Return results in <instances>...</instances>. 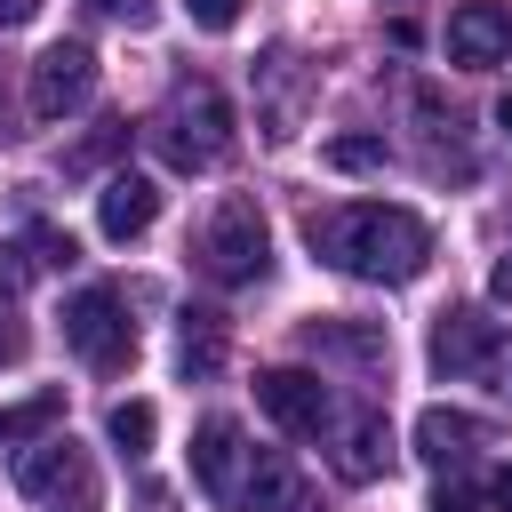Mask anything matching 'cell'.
Masks as SVG:
<instances>
[{
	"instance_id": "1",
	"label": "cell",
	"mask_w": 512,
	"mask_h": 512,
	"mask_svg": "<svg viewBox=\"0 0 512 512\" xmlns=\"http://www.w3.org/2000/svg\"><path fill=\"white\" fill-rule=\"evenodd\" d=\"M304 240H312L320 264H336L352 280H376V288H400L432 264V224L416 208H392V200L320 208V216H304Z\"/></svg>"
},
{
	"instance_id": "2",
	"label": "cell",
	"mask_w": 512,
	"mask_h": 512,
	"mask_svg": "<svg viewBox=\"0 0 512 512\" xmlns=\"http://www.w3.org/2000/svg\"><path fill=\"white\" fill-rule=\"evenodd\" d=\"M144 136H152V152H160L168 168L200 176V168H216V160L232 152V104H224L216 80H176L168 104L144 120Z\"/></svg>"
},
{
	"instance_id": "3",
	"label": "cell",
	"mask_w": 512,
	"mask_h": 512,
	"mask_svg": "<svg viewBox=\"0 0 512 512\" xmlns=\"http://www.w3.org/2000/svg\"><path fill=\"white\" fill-rule=\"evenodd\" d=\"M200 272H208L216 288H256V280L272 272L256 200H224V208L208 216V232H200Z\"/></svg>"
},
{
	"instance_id": "4",
	"label": "cell",
	"mask_w": 512,
	"mask_h": 512,
	"mask_svg": "<svg viewBox=\"0 0 512 512\" xmlns=\"http://www.w3.org/2000/svg\"><path fill=\"white\" fill-rule=\"evenodd\" d=\"M16 488L32 504H56V512H96L104 504V480H96L88 448H72V440H32L16 456Z\"/></svg>"
},
{
	"instance_id": "5",
	"label": "cell",
	"mask_w": 512,
	"mask_h": 512,
	"mask_svg": "<svg viewBox=\"0 0 512 512\" xmlns=\"http://www.w3.org/2000/svg\"><path fill=\"white\" fill-rule=\"evenodd\" d=\"M64 344L88 360V368H104V376H120L128 360H136V328H128V304H120V288H80L72 304H64Z\"/></svg>"
},
{
	"instance_id": "6",
	"label": "cell",
	"mask_w": 512,
	"mask_h": 512,
	"mask_svg": "<svg viewBox=\"0 0 512 512\" xmlns=\"http://www.w3.org/2000/svg\"><path fill=\"white\" fill-rule=\"evenodd\" d=\"M256 408H264L288 440H320V432L336 424V400H328V384H320L312 368H264V376H256Z\"/></svg>"
},
{
	"instance_id": "7",
	"label": "cell",
	"mask_w": 512,
	"mask_h": 512,
	"mask_svg": "<svg viewBox=\"0 0 512 512\" xmlns=\"http://www.w3.org/2000/svg\"><path fill=\"white\" fill-rule=\"evenodd\" d=\"M248 464H256V448L240 440V424H232V416H208V424L192 432V480H200V496H208V504L240 512V496H248Z\"/></svg>"
},
{
	"instance_id": "8",
	"label": "cell",
	"mask_w": 512,
	"mask_h": 512,
	"mask_svg": "<svg viewBox=\"0 0 512 512\" xmlns=\"http://www.w3.org/2000/svg\"><path fill=\"white\" fill-rule=\"evenodd\" d=\"M496 320L480 312V304H456V312H440L432 320V368L440 376H488L496 368Z\"/></svg>"
},
{
	"instance_id": "9",
	"label": "cell",
	"mask_w": 512,
	"mask_h": 512,
	"mask_svg": "<svg viewBox=\"0 0 512 512\" xmlns=\"http://www.w3.org/2000/svg\"><path fill=\"white\" fill-rule=\"evenodd\" d=\"M96 96V56L80 48V40H56L40 64H32V112L40 120H64V112H80Z\"/></svg>"
},
{
	"instance_id": "10",
	"label": "cell",
	"mask_w": 512,
	"mask_h": 512,
	"mask_svg": "<svg viewBox=\"0 0 512 512\" xmlns=\"http://www.w3.org/2000/svg\"><path fill=\"white\" fill-rule=\"evenodd\" d=\"M504 48H512V8L464 0V8L448 16V56H456V64H504Z\"/></svg>"
},
{
	"instance_id": "11",
	"label": "cell",
	"mask_w": 512,
	"mask_h": 512,
	"mask_svg": "<svg viewBox=\"0 0 512 512\" xmlns=\"http://www.w3.org/2000/svg\"><path fill=\"white\" fill-rule=\"evenodd\" d=\"M152 216H160V184L152 176H104V192H96V224H104V240H144L152 232Z\"/></svg>"
},
{
	"instance_id": "12",
	"label": "cell",
	"mask_w": 512,
	"mask_h": 512,
	"mask_svg": "<svg viewBox=\"0 0 512 512\" xmlns=\"http://www.w3.org/2000/svg\"><path fill=\"white\" fill-rule=\"evenodd\" d=\"M336 472H344V480H376V472H392V424H384L376 408L344 416V432H336Z\"/></svg>"
},
{
	"instance_id": "13",
	"label": "cell",
	"mask_w": 512,
	"mask_h": 512,
	"mask_svg": "<svg viewBox=\"0 0 512 512\" xmlns=\"http://www.w3.org/2000/svg\"><path fill=\"white\" fill-rule=\"evenodd\" d=\"M480 440H488V424L464 416V408H424V416H416V456H424V464H464Z\"/></svg>"
},
{
	"instance_id": "14",
	"label": "cell",
	"mask_w": 512,
	"mask_h": 512,
	"mask_svg": "<svg viewBox=\"0 0 512 512\" xmlns=\"http://www.w3.org/2000/svg\"><path fill=\"white\" fill-rule=\"evenodd\" d=\"M240 512H312V496H304V480L288 472V456H280V448H256Z\"/></svg>"
},
{
	"instance_id": "15",
	"label": "cell",
	"mask_w": 512,
	"mask_h": 512,
	"mask_svg": "<svg viewBox=\"0 0 512 512\" xmlns=\"http://www.w3.org/2000/svg\"><path fill=\"white\" fill-rule=\"evenodd\" d=\"M176 360H184V376H216V360H224L216 312H184V320H176Z\"/></svg>"
},
{
	"instance_id": "16",
	"label": "cell",
	"mask_w": 512,
	"mask_h": 512,
	"mask_svg": "<svg viewBox=\"0 0 512 512\" xmlns=\"http://www.w3.org/2000/svg\"><path fill=\"white\" fill-rule=\"evenodd\" d=\"M48 424H64V392H32V400L0 408V448H16V440H48Z\"/></svg>"
},
{
	"instance_id": "17",
	"label": "cell",
	"mask_w": 512,
	"mask_h": 512,
	"mask_svg": "<svg viewBox=\"0 0 512 512\" xmlns=\"http://www.w3.org/2000/svg\"><path fill=\"white\" fill-rule=\"evenodd\" d=\"M104 432H112V448H120V456H144V448H152V432H160V416H152V400H112Z\"/></svg>"
},
{
	"instance_id": "18",
	"label": "cell",
	"mask_w": 512,
	"mask_h": 512,
	"mask_svg": "<svg viewBox=\"0 0 512 512\" xmlns=\"http://www.w3.org/2000/svg\"><path fill=\"white\" fill-rule=\"evenodd\" d=\"M312 352H344V360H360V368H384V336H376V328H336V320H320V328H312Z\"/></svg>"
},
{
	"instance_id": "19",
	"label": "cell",
	"mask_w": 512,
	"mask_h": 512,
	"mask_svg": "<svg viewBox=\"0 0 512 512\" xmlns=\"http://www.w3.org/2000/svg\"><path fill=\"white\" fill-rule=\"evenodd\" d=\"M328 168H344V176L384 168V136H336V144H328Z\"/></svg>"
},
{
	"instance_id": "20",
	"label": "cell",
	"mask_w": 512,
	"mask_h": 512,
	"mask_svg": "<svg viewBox=\"0 0 512 512\" xmlns=\"http://www.w3.org/2000/svg\"><path fill=\"white\" fill-rule=\"evenodd\" d=\"M184 16H192L200 32H232V24H240V0H184Z\"/></svg>"
},
{
	"instance_id": "21",
	"label": "cell",
	"mask_w": 512,
	"mask_h": 512,
	"mask_svg": "<svg viewBox=\"0 0 512 512\" xmlns=\"http://www.w3.org/2000/svg\"><path fill=\"white\" fill-rule=\"evenodd\" d=\"M96 16H112V24H128V32H144L152 16H160V0H88Z\"/></svg>"
},
{
	"instance_id": "22",
	"label": "cell",
	"mask_w": 512,
	"mask_h": 512,
	"mask_svg": "<svg viewBox=\"0 0 512 512\" xmlns=\"http://www.w3.org/2000/svg\"><path fill=\"white\" fill-rule=\"evenodd\" d=\"M32 248H40V264H80L72 232H56V224H32Z\"/></svg>"
},
{
	"instance_id": "23",
	"label": "cell",
	"mask_w": 512,
	"mask_h": 512,
	"mask_svg": "<svg viewBox=\"0 0 512 512\" xmlns=\"http://www.w3.org/2000/svg\"><path fill=\"white\" fill-rule=\"evenodd\" d=\"M24 344H32V328L16 320V304H0V368H16V360H24Z\"/></svg>"
},
{
	"instance_id": "24",
	"label": "cell",
	"mask_w": 512,
	"mask_h": 512,
	"mask_svg": "<svg viewBox=\"0 0 512 512\" xmlns=\"http://www.w3.org/2000/svg\"><path fill=\"white\" fill-rule=\"evenodd\" d=\"M432 512H480V496H472V488H440V496H432Z\"/></svg>"
},
{
	"instance_id": "25",
	"label": "cell",
	"mask_w": 512,
	"mask_h": 512,
	"mask_svg": "<svg viewBox=\"0 0 512 512\" xmlns=\"http://www.w3.org/2000/svg\"><path fill=\"white\" fill-rule=\"evenodd\" d=\"M16 280H24V264H16V248H0V304H16Z\"/></svg>"
},
{
	"instance_id": "26",
	"label": "cell",
	"mask_w": 512,
	"mask_h": 512,
	"mask_svg": "<svg viewBox=\"0 0 512 512\" xmlns=\"http://www.w3.org/2000/svg\"><path fill=\"white\" fill-rule=\"evenodd\" d=\"M488 296H504V304H512V256H496V272H488Z\"/></svg>"
},
{
	"instance_id": "27",
	"label": "cell",
	"mask_w": 512,
	"mask_h": 512,
	"mask_svg": "<svg viewBox=\"0 0 512 512\" xmlns=\"http://www.w3.org/2000/svg\"><path fill=\"white\" fill-rule=\"evenodd\" d=\"M488 504H496V512H512V464H504V472L488 480Z\"/></svg>"
},
{
	"instance_id": "28",
	"label": "cell",
	"mask_w": 512,
	"mask_h": 512,
	"mask_svg": "<svg viewBox=\"0 0 512 512\" xmlns=\"http://www.w3.org/2000/svg\"><path fill=\"white\" fill-rule=\"evenodd\" d=\"M32 8H40V0H0V32H8V24H32Z\"/></svg>"
},
{
	"instance_id": "29",
	"label": "cell",
	"mask_w": 512,
	"mask_h": 512,
	"mask_svg": "<svg viewBox=\"0 0 512 512\" xmlns=\"http://www.w3.org/2000/svg\"><path fill=\"white\" fill-rule=\"evenodd\" d=\"M488 376H496V392H504V400H512V344H504V352H496V368H488Z\"/></svg>"
},
{
	"instance_id": "30",
	"label": "cell",
	"mask_w": 512,
	"mask_h": 512,
	"mask_svg": "<svg viewBox=\"0 0 512 512\" xmlns=\"http://www.w3.org/2000/svg\"><path fill=\"white\" fill-rule=\"evenodd\" d=\"M496 128H504V136H512V88H504V104H496Z\"/></svg>"
}]
</instances>
